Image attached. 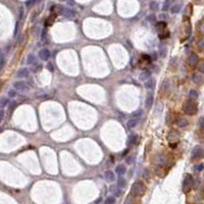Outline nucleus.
Masks as SVG:
<instances>
[{"mask_svg":"<svg viewBox=\"0 0 204 204\" xmlns=\"http://www.w3.org/2000/svg\"><path fill=\"white\" fill-rule=\"evenodd\" d=\"M192 81H193V83H195V84H201L203 82L202 75H200L199 73H194L192 75Z\"/></svg>","mask_w":204,"mask_h":204,"instance_id":"obj_12","label":"nucleus"},{"mask_svg":"<svg viewBox=\"0 0 204 204\" xmlns=\"http://www.w3.org/2000/svg\"><path fill=\"white\" fill-rule=\"evenodd\" d=\"M55 17H56V14H55V13H52L51 16L48 17V20H47V22H46V26H50V25L53 24Z\"/></svg>","mask_w":204,"mask_h":204,"instance_id":"obj_26","label":"nucleus"},{"mask_svg":"<svg viewBox=\"0 0 204 204\" xmlns=\"http://www.w3.org/2000/svg\"><path fill=\"white\" fill-rule=\"evenodd\" d=\"M152 104H153V95L152 93H149L145 99V107L149 109L152 107Z\"/></svg>","mask_w":204,"mask_h":204,"instance_id":"obj_14","label":"nucleus"},{"mask_svg":"<svg viewBox=\"0 0 204 204\" xmlns=\"http://www.w3.org/2000/svg\"><path fill=\"white\" fill-rule=\"evenodd\" d=\"M0 60H1L0 67H1V70H2L3 66H4V63H5V57H4V53H3V52H1V58H0Z\"/></svg>","mask_w":204,"mask_h":204,"instance_id":"obj_35","label":"nucleus"},{"mask_svg":"<svg viewBox=\"0 0 204 204\" xmlns=\"http://www.w3.org/2000/svg\"><path fill=\"white\" fill-rule=\"evenodd\" d=\"M199 127L202 131H204V118H201L199 119Z\"/></svg>","mask_w":204,"mask_h":204,"instance_id":"obj_38","label":"nucleus"},{"mask_svg":"<svg viewBox=\"0 0 204 204\" xmlns=\"http://www.w3.org/2000/svg\"><path fill=\"white\" fill-rule=\"evenodd\" d=\"M198 92L196 91V90H191L190 92H189V98H190L191 100H196L198 98Z\"/></svg>","mask_w":204,"mask_h":204,"instance_id":"obj_22","label":"nucleus"},{"mask_svg":"<svg viewBox=\"0 0 204 204\" xmlns=\"http://www.w3.org/2000/svg\"><path fill=\"white\" fill-rule=\"evenodd\" d=\"M4 118V111H3V108H1V110H0V119H3Z\"/></svg>","mask_w":204,"mask_h":204,"instance_id":"obj_46","label":"nucleus"},{"mask_svg":"<svg viewBox=\"0 0 204 204\" xmlns=\"http://www.w3.org/2000/svg\"><path fill=\"white\" fill-rule=\"evenodd\" d=\"M126 162L128 164H133V162H134V156H129L126 159Z\"/></svg>","mask_w":204,"mask_h":204,"instance_id":"obj_39","label":"nucleus"},{"mask_svg":"<svg viewBox=\"0 0 204 204\" xmlns=\"http://www.w3.org/2000/svg\"><path fill=\"white\" fill-rule=\"evenodd\" d=\"M143 177H144V179H146L147 181L148 180H150V173H149V172L147 171H144V173H143Z\"/></svg>","mask_w":204,"mask_h":204,"instance_id":"obj_41","label":"nucleus"},{"mask_svg":"<svg viewBox=\"0 0 204 204\" xmlns=\"http://www.w3.org/2000/svg\"><path fill=\"white\" fill-rule=\"evenodd\" d=\"M183 109H184V112L186 113V114H188V115H193L198 110V109H197V105H196V103H194L193 100L185 102L184 106H183Z\"/></svg>","mask_w":204,"mask_h":204,"instance_id":"obj_2","label":"nucleus"},{"mask_svg":"<svg viewBox=\"0 0 204 204\" xmlns=\"http://www.w3.org/2000/svg\"><path fill=\"white\" fill-rule=\"evenodd\" d=\"M99 202H101V199H98V200H96V201H95V203H99Z\"/></svg>","mask_w":204,"mask_h":204,"instance_id":"obj_50","label":"nucleus"},{"mask_svg":"<svg viewBox=\"0 0 204 204\" xmlns=\"http://www.w3.org/2000/svg\"><path fill=\"white\" fill-rule=\"evenodd\" d=\"M182 7H183L182 3H177V4H175L173 6H172L171 11H172V13H177V12H180V11H181Z\"/></svg>","mask_w":204,"mask_h":204,"instance_id":"obj_20","label":"nucleus"},{"mask_svg":"<svg viewBox=\"0 0 204 204\" xmlns=\"http://www.w3.org/2000/svg\"><path fill=\"white\" fill-rule=\"evenodd\" d=\"M104 177L108 183H112L115 181V175L112 171H107L104 172Z\"/></svg>","mask_w":204,"mask_h":204,"instance_id":"obj_9","label":"nucleus"},{"mask_svg":"<svg viewBox=\"0 0 204 204\" xmlns=\"http://www.w3.org/2000/svg\"><path fill=\"white\" fill-rule=\"evenodd\" d=\"M193 183H194V181H193V177H192L191 175H187L186 177H185L183 186H182L184 193H189V192L191 191L192 187H193Z\"/></svg>","mask_w":204,"mask_h":204,"instance_id":"obj_3","label":"nucleus"},{"mask_svg":"<svg viewBox=\"0 0 204 204\" xmlns=\"http://www.w3.org/2000/svg\"><path fill=\"white\" fill-rule=\"evenodd\" d=\"M148 21H150V22H155V17H153V16H149Z\"/></svg>","mask_w":204,"mask_h":204,"instance_id":"obj_47","label":"nucleus"},{"mask_svg":"<svg viewBox=\"0 0 204 204\" xmlns=\"http://www.w3.org/2000/svg\"><path fill=\"white\" fill-rule=\"evenodd\" d=\"M61 14L65 17L71 18V17H75V11L74 9H71V8H69V7H63L62 11H61Z\"/></svg>","mask_w":204,"mask_h":204,"instance_id":"obj_6","label":"nucleus"},{"mask_svg":"<svg viewBox=\"0 0 204 204\" xmlns=\"http://www.w3.org/2000/svg\"><path fill=\"white\" fill-rule=\"evenodd\" d=\"M18 32H20V22H17L16 24V29H14V38L18 36Z\"/></svg>","mask_w":204,"mask_h":204,"instance_id":"obj_33","label":"nucleus"},{"mask_svg":"<svg viewBox=\"0 0 204 204\" xmlns=\"http://www.w3.org/2000/svg\"><path fill=\"white\" fill-rule=\"evenodd\" d=\"M14 89L17 90V91H22V92H27L29 91V86L27 85V83L24 82V81H21V82H16L13 84Z\"/></svg>","mask_w":204,"mask_h":204,"instance_id":"obj_5","label":"nucleus"},{"mask_svg":"<svg viewBox=\"0 0 204 204\" xmlns=\"http://www.w3.org/2000/svg\"><path fill=\"white\" fill-rule=\"evenodd\" d=\"M198 55L195 54V53H192L190 56L188 57V65L190 66L191 67H195L196 66L198 65Z\"/></svg>","mask_w":204,"mask_h":204,"instance_id":"obj_7","label":"nucleus"},{"mask_svg":"<svg viewBox=\"0 0 204 204\" xmlns=\"http://www.w3.org/2000/svg\"><path fill=\"white\" fill-rule=\"evenodd\" d=\"M126 172H127V168H126V167H124V164H120V165H119V167L115 168V172L118 173V175H119V176L124 175Z\"/></svg>","mask_w":204,"mask_h":204,"instance_id":"obj_19","label":"nucleus"},{"mask_svg":"<svg viewBox=\"0 0 204 204\" xmlns=\"http://www.w3.org/2000/svg\"><path fill=\"white\" fill-rule=\"evenodd\" d=\"M171 8V0H164L162 3V11H168Z\"/></svg>","mask_w":204,"mask_h":204,"instance_id":"obj_21","label":"nucleus"},{"mask_svg":"<svg viewBox=\"0 0 204 204\" xmlns=\"http://www.w3.org/2000/svg\"><path fill=\"white\" fill-rule=\"evenodd\" d=\"M110 192L113 194L114 197H119L120 195H122V190H120V188L118 186H111L110 187Z\"/></svg>","mask_w":204,"mask_h":204,"instance_id":"obj_15","label":"nucleus"},{"mask_svg":"<svg viewBox=\"0 0 204 204\" xmlns=\"http://www.w3.org/2000/svg\"><path fill=\"white\" fill-rule=\"evenodd\" d=\"M198 30H199V33H200V34H202V35H204V22H200Z\"/></svg>","mask_w":204,"mask_h":204,"instance_id":"obj_36","label":"nucleus"},{"mask_svg":"<svg viewBox=\"0 0 204 204\" xmlns=\"http://www.w3.org/2000/svg\"><path fill=\"white\" fill-rule=\"evenodd\" d=\"M198 70H199L200 73H203V74H204V61L199 63V66H198Z\"/></svg>","mask_w":204,"mask_h":204,"instance_id":"obj_40","label":"nucleus"},{"mask_svg":"<svg viewBox=\"0 0 204 204\" xmlns=\"http://www.w3.org/2000/svg\"><path fill=\"white\" fill-rule=\"evenodd\" d=\"M69 5H75V0H69Z\"/></svg>","mask_w":204,"mask_h":204,"instance_id":"obj_48","label":"nucleus"},{"mask_svg":"<svg viewBox=\"0 0 204 204\" xmlns=\"http://www.w3.org/2000/svg\"><path fill=\"white\" fill-rule=\"evenodd\" d=\"M149 7H150V9H152V10H157L158 9L157 1H151L150 4H149Z\"/></svg>","mask_w":204,"mask_h":204,"instance_id":"obj_29","label":"nucleus"},{"mask_svg":"<svg viewBox=\"0 0 204 204\" xmlns=\"http://www.w3.org/2000/svg\"><path fill=\"white\" fill-rule=\"evenodd\" d=\"M203 168H204V164L203 163H199V164H197L196 167L194 168V169H195V172H202L203 171Z\"/></svg>","mask_w":204,"mask_h":204,"instance_id":"obj_31","label":"nucleus"},{"mask_svg":"<svg viewBox=\"0 0 204 204\" xmlns=\"http://www.w3.org/2000/svg\"><path fill=\"white\" fill-rule=\"evenodd\" d=\"M191 35V24L190 22H188V24L186 25V36L187 38Z\"/></svg>","mask_w":204,"mask_h":204,"instance_id":"obj_32","label":"nucleus"},{"mask_svg":"<svg viewBox=\"0 0 204 204\" xmlns=\"http://www.w3.org/2000/svg\"><path fill=\"white\" fill-rule=\"evenodd\" d=\"M188 124H189V122L187 120V119H185V118H179V119H177V126L179 127V128L187 127Z\"/></svg>","mask_w":204,"mask_h":204,"instance_id":"obj_16","label":"nucleus"},{"mask_svg":"<svg viewBox=\"0 0 204 204\" xmlns=\"http://www.w3.org/2000/svg\"><path fill=\"white\" fill-rule=\"evenodd\" d=\"M138 122H139L138 116L133 115L129 120H128V127H129L130 129H134V128L138 124Z\"/></svg>","mask_w":204,"mask_h":204,"instance_id":"obj_10","label":"nucleus"},{"mask_svg":"<svg viewBox=\"0 0 204 204\" xmlns=\"http://www.w3.org/2000/svg\"><path fill=\"white\" fill-rule=\"evenodd\" d=\"M47 69L50 70V71H53L54 70V67H53V65H52L51 62H48L47 63Z\"/></svg>","mask_w":204,"mask_h":204,"instance_id":"obj_43","label":"nucleus"},{"mask_svg":"<svg viewBox=\"0 0 204 204\" xmlns=\"http://www.w3.org/2000/svg\"><path fill=\"white\" fill-rule=\"evenodd\" d=\"M27 62H28V65H35L36 63V58H35V56L32 55V54H30L28 56V60H27Z\"/></svg>","mask_w":204,"mask_h":204,"instance_id":"obj_27","label":"nucleus"},{"mask_svg":"<svg viewBox=\"0 0 204 204\" xmlns=\"http://www.w3.org/2000/svg\"><path fill=\"white\" fill-rule=\"evenodd\" d=\"M17 77L18 79H24V78H28L29 77V70L28 69H21L17 70Z\"/></svg>","mask_w":204,"mask_h":204,"instance_id":"obj_11","label":"nucleus"},{"mask_svg":"<svg viewBox=\"0 0 204 204\" xmlns=\"http://www.w3.org/2000/svg\"><path fill=\"white\" fill-rule=\"evenodd\" d=\"M167 14H164V13H160L159 16H158V17L160 18V20H165V18H167Z\"/></svg>","mask_w":204,"mask_h":204,"instance_id":"obj_45","label":"nucleus"},{"mask_svg":"<svg viewBox=\"0 0 204 204\" xmlns=\"http://www.w3.org/2000/svg\"><path fill=\"white\" fill-rule=\"evenodd\" d=\"M59 1H66V0H59Z\"/></svg>","mask_w":204,"mask_h":204,"instance_id":"obj_51","label":"nucleus"},{"mask_svg":"<svg viewBox=\"0 0 204 204\" xmlns=\"http://www.w3.org/2000/svg\"><path fill=\"white\" fill-rule=\"evenodd\" d=\"M20 18H22V7L20 8Z\"/></svg>","mask_w":204,"mask_h":204,"instance_id":"obj_49","label":"nucleus"},{"mask_svg":"<svg viewBox=\"0 0 204 204\" xmlns=\"http://www.w3.org/2000/svg\"><path fill=\"white\" fill-rule=\"evenodd\" d=\"M17 102H14V101H13V102H11L10 105H9V110H10V111H12L13 109L17 107Z\"/></svg>","mask_w":204,"mask_h":204,"instance_id":"obj_42","label":"nucleus"},{"mask_svg":"<svg viewBox=\"0 0 204 204\" xmlns=\"http://www.w3.org/2000/svg\"><path fill=\"white\" fill-rule=\"evenodd\" d=\"M146 186L142 182H136L132 186V194L135 196H143L145 194Z\"/></svg>","mask_w":204,"mask_h":204,"instance_id":"obj_1","label":"nucleus"},{"mask_svg":"<svg viewBox=\"0 0 204 204\" xmlns=\"http://www.w3.org/2000/svg\"><path fill=\"white\" fill-rule=\"evenodd\" d=\"M35 2H36V0H28L26 4H27V6H31V5L35 4Z\"/></svg>","mask_w":204,"mask_h":204,"instance_id":"obj_44","label":"nucleus"},{"mask_svg":"<svg viewBox=\"0 0 204 204\" xmlns=\"http://www.w3.org/2000/svg\"><path fill=\"white\" fill-rule=\"evenodd\" d=\"M159 54H160V56L161 57H165L167 56V46L165 45H160L159 46Z\"/></svg>","mask_w":204,"mask_h":204,"instance_id":"obj_24","label":"nucleus"},{"mask_svg":"<svg viewBox=\"0 0 204 204\" xmlns=\"http://www.w3.org/2000/svg\"><path fill=\"white\" fill-rule=\"evenodd\" d=\"M7 103H8V99H7L6 97H2L1 98V108L4 107Z\"/></svg>","mask_w":204,"mask_h":204,"instance_id":"obj_34","label":"nucleus"},{"mask_svg":"<svg viewBox=\"0 0 204 204\" xmlns=\"http://www.w3.org/2000/svg\"><path fill=\"white\" fill-rule=\"evenodd\" d=\"M139 79L143 82H146L148 79H150V71L149 70H143L139 75Z\"/></svg>","mask_w":204,"mask_h":204,"instance_id":"obj_17","label":"nucleus"},{"mask_svg":"<svg viewBox=\"0 0 204 204\" xmlns=\"http://www.w3.org/2000/svg\"><path fill=\"white\" fill-rule=\"evenodd\" d=\"M118 186L120 189H124V187L127 186V182H126V180H124V177H119V179L118 180Z\"/></svg>","mask_w":204,"mask_h":204,"instance_id":"obj_25","label":"nucleus"},{"mask_svg":"<svg viewBox=\"0 0 204 204\" xmlns=\"http://www.w3.org/2000/svg\"><path fill=\"white\" fill-rule=\"evenodd\" d=\"M105 203H106V204H113V203H115L114 196H109V197H107L106 200H105Z\"/></svg>","mask_w":204,"mask_h":204,"instance_id":"obj_30","label":"nucleus"},{"mask_svg":"<svg viewBox=\"0 0 204 204\" xmlns=\"http://www.w3.org/2000/svg\"><path fill=\"white\" fill-rule=\"evenodd\" d=\"M129 143L130 144H137L138 143V136L137 135H131L129 137Z\"/></svg>","mask_w":204,"mask_h":204,"instance_id":"obj_23","label":"nucleus"},{"mask_svg":"<svg viewBox=\"0 0 204 204\" xmlns=\"http://www.w3.org/2000/svg\"><path fill=\"white\" fill-rule=\"evenodd\" d=\"M197 47L200 51H203L204 50V38H201L198 42H197Z\"/></svg>","mask_w":204,"mask_h":204,"instance_id":"obj_28","label":"nucleus"},{"mask_svg":"<svg viewBox=\"0 0 204 204\" xmlns=\"http://www.w3.org/2000/svg\"><path fill=\"white\" fill-rule=\"evenodd\" d=\"M155 28H156V30H157L158 34H161L162 32L167 31V22H157L156 26H155Z\"/></svg>","mask_w":204,"mask_h":204,"instance_id":"obj_13","label":"nucleus"},{"mask_svg":"<svg viewBox=\"0 0 204 204\" xmlns=\"http://www.w3.org/2000/svg\"><path fill=\"white\" fill-rule=\"evenodd\" d=\"M144 86L146 89H149V90L153 89L154 86H155V80H154V79H148V80L145 82Z\"/></svg>","mask_w":204,"mask_h":204,"instance_id":"obj_18","label":"nucleus"},{"mask_svg":"<svg viewBox=\"0 0 204 204\" xmlns=\"http://www.w3.org/2000/svg\"><path fill=\"white\" fill-rule=\"evenodd\" d=\"M8 96L10 98H16L17 97V92L14 90H9L8 91Z\"/></svg>","mask_w":204,"mask_h":204,"instance_id":"obj_37","label":"nucleus"},{"mask_svg":"<svg viewBox=\"0 0 204 204\" xmlns=\"http://www.w3.org/2000/svg\"><path fill=\"white\" fill-rule=\"evenodd\" d=\"M204 157V149L201 148V147H195L192 151V158L195 160H198V159H201V158Z\"/></svg>","mask_w":204,"mask_h":204,"instance_id":"obj_4","label":"nucleus"},{"mask_svg":"<svg viewBox=\"0 0 204 204\" xmlns=\"http://www.w3.org/2000/svg\"><path fill=\"white\" fill-rule=\"evenodd\" d=\"M50 55H51L50 51H49L47 48H43L39 51V57L42 60H44V61H46V60L50 58Z\"/></svg>","mask_w":204,"mask_h":204,"instance_id":"obj_8","label":"nucleus"}]
</instances>
